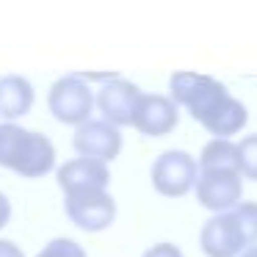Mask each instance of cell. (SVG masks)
<instances>
[{
	"label": "cell",
	"mask_w": 257,
	"mask_h": 257,
	"mask_svg": "<svg viewBox=\"0 0 257 257\" xmlns=\"http://www.w3.org/2000/svg\"><path fill=\"white\" fill-rule=\"evenodd\" d=\"M36 257H89L80 243H75L72 238H53L45 243V249Z\"/></svg>",
	"instance_id": "9a60e30c"
},
{
	"label": "cell",
	"mask_w": 257,
	"mask_h": 257,
	"mask_svg": "<svg viewBox=\"0 0 257 257\" xmlns=\"http://www.w3.org/2000/svg\"><path fill=\"white\" fill-rule=\"evenodd\" d=\"M169 89L172 100L183 105L216 139H229L246 127V105L229 94L221 80L202 72H174Z\"/></svg>",
	"instance_id": "6da1fadb"
},
{
	"label": "cell",
	"mask_w": 257,
	"mask_h": 257,
	"mask_svg": "<svg viewBox=\"0 0 257 257\" xmlns=\"http://www.w3.org/2000/svg\"><path fill=\"white\" fill-rule=\"evenodd\" d=\"M141 257H183V251H180V246H174V243H169V240H163V243L150 246V249H147Z\"/></svg>",
	"instance_id": "2e32d148"
},
{
	"label": "cell",
	"mask_w": 257,
	"mask_h": 257,
	"mask_svg": "<svg viewBox=\"0 0 257 257\" xmlns=\"http://www.w3.org/2000/svg\"><path fill=\"white\" fill-rule=\"evenodd\" d=\"M56 163V147L45 133L25 130L14 122L0 124V166L28 180L45 177Z\"/></svg>",
	"instance_id": "3957f363"
},
{
	"label": "cell",
	"mask_w": 257,
	"mask_h": 257,
	"mask_svg": "<svg viewBox=\"0 0 257 257\" xmlns=\"http://www.w3.org/2000/svg\"><path fill=\"white\" fill-rule=\"evenodd\" d=\"M34 105V86L23 75H3L0 78V116L20 119Z\"/></svg>",
	"instance_id": "7c38bea8"
},
{
	"label": "cell",
	"mask_w": 257,
	"mask_h": 257,
	"mask_svg": "<svg viewBox=\"0 0 257 257\" xmlns=\"http://www.w3.org/2000/svg\"><path fill=\"white\" fill-rule=\"evenodd\" d=\"M141 97H144V91L136 83H130L124 78H111L97 91V108H100L105 122L116 124V127H127V124L136 122Z\"/></svg>",
	"instance_id": "ba28073f"
},
{
	"label": "cell",
	"mask_w": 257,
	"mask_h": 257,
	"mask_svg": "<svg viewBox=\"0 0 257 257\" xmlns=\"http://www.w3.org/2000/svg\"><path fill=\"white\" fill-rule=\"evenodd\" d=\"M56 177H58V185H61L64 194L89 191V188H108V183H111L108 163L94 161V158H80V155L61 163Z\"/></svg>",
	"instance_id": "8fae6325"
},
{
	"label": "cell",
	"mask_w": 257,
	"mask_h": 257,
	"mask_svg": "<svg viewBox=\"0 0 257 257\" xmlns=\"http://www.w3.org/2000/svg\"><path fill=\"white\" fill-rule=\"evenodd\" d=\"M199 169H221V172H238L240 174V152L238 144L229 139H213L202 147Z\"/></svg>",
	"instance_id": "4fadbf2b"
},
{
	"label": "cell",
	"mask_w": 257,
	"mask_h": 257,
	"mask_svg": "<svg viewBox=\"0 0 257 257\" xmlns=\"http://www.w3.org/2000/svg\"><path fill=\"white\" fill-rule=\"evenodd\" d=\"M240 257H257V246H254V249H249V251H243Z\"/></svg>",
	"instance_id": "d6986e66"
},
{
	"label": "cell",
	"mask_w": 257,
	"mask_h": 257,
	"mask_svg": "<svg viewBox=\"0 0 257 257\" xmlns=\"http://www.w3.org/2000/svg\"><path fill=\"white\" fill-rule=\"evenodd\" d=\"M0 257H25V251L20 249L14 240H3V238H0Z\"/></svg>",
	"instance_id": "e0dca14e"
},
{
	"label": "cell",
	"mask_w": 257,
	"mask_h": 257,
	"mask_svg": "<svg viewBox=\"0 0 257 257\" xmlns=\"http://www.w3.org/2000/svg\"><path fill=\"white\" fill-rule=\"evenodd\" d=\"M72 147L80 158H94V161L108 163L122 152V133L116 124L105 122V119H91L75 130Z\"/></svg>",
	"instance_id": "9c48e42d"
},
{
	"label": "cell",
	"mask_w": 257,
	"mask_h": 257,
	"mask_svg": "<svg viewBox=\"0 0 257 257\" xmlns=\"http://www.w3.org/2000/svg\"><path fill=\"white\" fill-rule=\"evenodd\" d=\"M243 183L238 172H221V169H199L196 180V199L202 207L218 213H227L240 205Z\"/></svg>",
	"instance_id": "52a82bcc"
},
{
	"label": "cell",
	"mask_w": 257,
	"mask_h": 257,
	"mask_svg": "<svg viewBox=\"0 0 257 257\" xmlns=\"http://www.w3.org/2000/svg\"><path fill=\"white\" fill-rule=\"evenodd\" d=\"M64 210L69 221L83 232H102L116 218V202L105 188H89V191H72L64 194Z\"/></svg>",
	"instance_id": "5b68a950"
},
{
	"label": "cell",
	"mask_w": 257,
	"mask_h": 257,
	"mask_svg": "<svg viewBox=\"0 0 257 257\" xmlns=\"http://www.w3.org/2000/svg\"><path fill=\"white\" fill-rule=\"evenodd\" d=\"M199 180V163L183 150H166L152 163V188L161 196L177 199L196 188Z\"/></svg>",
	"instance_id": "8992f818"
},
{
	"label": "cell",
	"mask_w": 257,
	"mask_h": 257,
	"mask_svg": "<svg viewBox=\"0 0 257 257\" xmlns=\"http://www.w3.org/2000/svg\"><path fill=\"white\" fill-rule=\"evenodd\" d=\"M180 122L177 113V102L172 97L163 94H147L141 97L139 111H136V122L133 127L139 130L141 136H150V139H161V136H169Z\"/></svg>",
	"instance_id": "30bf717a"
},
{
	"label": "cell",
	"mask_w": 257,
	"mask_h": 257,
	"mask_svg": "<svg viewBox=\"0 0 257 257\" xmlns=\"http://www.w3.org/2000/svg\"><path fill=\"white\" fill-rule=\"evenodd\" d=\"M207 257H238L257 246V202H240L227 213L207 218L199 232Z\"/></svg>",
	"instance_id": "7a4b0ae2"
},
{
	"label": "cell",
	"mask_w": 257,
	"mask_h": 257,
	"mask_svg": "<svg viewBox=\"0 0 257 257\" xmlns=\"http://www.w3.org/2000/svg\"><path fill=\"white\" fill-rule=\"evenodd\" d=\"M240 152V174L249 177L251 183H257V133H249L238 141Z\"/></svg>",
	"instance_id": "5bb4252c"
},
{
	"label": "cell",
	"mask_w": 257,
	"mask_h": 257,
	"mask_svg": "<svg viewBox=\"0 0 257 257\" xmlns=\"http://www.w3.org/2000/svg\"><path fill=\"white\" fill-rule=\"evenodd\" d=\"M94 91L80 75H64L47 91V108L50 113L64 124H86L91 122V111H94Z\"/></svg>",
	"instance_id": "277c9868"
},
{
	"label": "cell",
	"mask_w": 257,
	"mask_h": 257,
	"mask_svg": "<svg viewBox=\"0 0 257 257\" xmlns=\"http://www.w3.org/2000/svg\"><path fill=\"white\" fill-rule=\"evenodd\" d=\"M9 218H12V202L3 196V191H0V229L9 224Z\"/></svg>",
	"instance_id": "ac0fdd59"
}]
</instances>
